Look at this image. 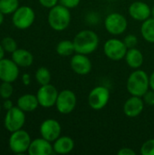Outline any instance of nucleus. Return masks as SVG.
Returning <instances> with one entry per match:
<instances>
[{
    "label": "nucleus",
    "mask_w": 154,
    "mask_h": 155,
    "mask_svg": "<svg viewBox=\"0 0 154 155\" xmlns=\"http://www.w3.org/2000/svg\"><path fill=\"white\" fill-rule=\"evenodd\" d=\"M70 64L72 70L80 75H85L92 70V63L87 57V54L76 53V54L72 57Z\"/></svg>",
    "instance_id": "14"
},
{
    "label": "nucleus",
    "mask_w": 154,
    "mask_h": 155,
    "mask_svg": "<svg viewBox=\"0 0 154 155\" xmlns=\"http://www.w3.org/2000/svg\"><path fill=\"white\" fill-rule=\"evenodd\" d=\"M25 123V114L18 106H13L6 112L4 124L5 129L10 132H15L23 128Z\"/></svg>",
    "instance_id": "6"
},
{
    "label": "nucleus",
    "mask_w": 154,
    "mask_h": 155,
    "mask_svg": "<svg viewBox=\"0 0 154 155\" xmlns=\"http://www.w3.org/2000/svg\"><path fill=\"white\" fill-rule=\"evenodd\" d=\"M22 82L25 85H29L30 82H31V77L28 74H24L22 76Z\"/></svg>",
    "instance_id": "35"
},
{
    "label": "nucleus",
    "mask_w": 154,
    "mask_h": 155,
    "mask_svg": "<svg viewBox=\"0 0 154 155\" xmlns=\"http://www.w3.org/2000/svg\"><path fill=\"white\" fill-rule=\"evenodd\" d=\"M40 134L49 142H54L61 134V125L54 119H46L40 125Z\"/></svg>",
    "instance_id": "13"
},
{
    "label": "nucleus",
    "mask_w": 154,
    "mask_h": 155,
    "mask_svg": "<svg viewBox=\"0 0 154 155\" xmlns=\"http://www.w3.org/2000/svg\"><path fill=\"white\" fill-rule=\"evenodd\" d=\"M56 52L62 56H69L73 54V53L75 52L74 42L70 40H63L59 42L56 45Z\"/></svg>",
    "instance_id": "23"
},
{
    "label": "nucleus",
    "mask_w": 154,
    "mask_h": 155,
    "mask_svg": "<svg viewBox=\"0 0 154 155\" xmlns=\"http://www.w3.org/2000/svg\"><path fill=\"white\" fill-rule=\"evenodd\" d=\"M5 49L2 46V45L0 44V60H2L3 58H5Z\"/></svg>",
    "instance_id": "37"
},
{
    "label": "nucleus",
    "mask_w": 154,
    "mask_h": 155,
    "mask_svg": "<svg viewBox=\"0 0 154 155\" xmlns=\"http://www.w3.org/2000/svg\"><path fill=\"white\" fill-rule=\"evenodd\" d=\"M60 5L67 8H74L80 4V0H59Z\"/></svg>",
    "instance_id": "31"
},
{
    "label": "nucleus",
    "mask_w": 154,
    "mask_h": 155,
    "mask_svg": "<svg viewBox=\"0 0 154 155\" xmlns=\"http://www.w3.org/2000/svg\"><path fill=\"white\" fill-rule=\"evenodd\" d=\"M117 153L119 155H136V153L131 148H122Z\"/></svg>",
    "instance_id": "33"
},
{
    "label": "nucleus",
    "mask_w": 154,
    "mask_h": 155,
    "mask_svg": "<svg viewBox=\"0 0 154 155\" xmlns=\"http://www.w3.org/2000/svg\"><path fill=\"white\" fill-rule=\"evenodd\" d=\"M58 1L59 0H39V3L46 8H52L57 5Z\"/></svg>",
    "instance_id": "32"
},
{
    "label": "nucleus",
    "mask_w": 154,
    "mask_h": 155,
    "mask_svg": "<svg viewBox=\"0 0 154 155\" xmlns=\"http://www.w3.org/2000/svg\"><path fill=\"white\" fill-rule=\"evenodd\" d=\"M39 105V102L36 95L31 94H25L21 95L17 100V106L25 113L34 112Z\"/></svg>",
    "instance_id": "18"
},
{
    "label": "nucleus",
    "mask_w": 154,
    "mask_h": 155,
    "mask_svg": "<svg viewBox=\"0 0 154 155\" xmlns=\"http://www.w3.org/2000/svg\"><path fill=\"white\" fill-rule=\"evenodd\" d=\"M150 87V77L143 70L133 72L127 80V90L134 96L143 97Z\"/></svg>",
    "instance_id": "2"
},
{
    "label": "nucleus",
    "mask_w": 154,
    "mask_h": 155,
    "mask_svg": "<svg viewBox=\"0 0 154 155\" xmlns=\"http://www.w3.org/2000/svg\"><path fill=\"white\" fill-rule=\"evenodd\" d=\"M141 153L143 155H154V139L146 141L142 145Z\"/></svg>",
    "instance_id": "28"
},
{
    "label": "nucleus",
    "mask_w": 154,
    "mask_h": 155,
    "mask_svg": "<svg viewBox=\"0 0 154 155\" xmlns=\"http://www.w3.org/2000/svg\"><path fill=\"white\" fill-rule=\"evenodd\" d=\"M71 22V13L69 8L56 5L50 8L48 14V24L55 31H63L68 27Z\"/></svg>",
    "instance_id": "3"
},
{
    "label": "nucleus",
    "mask_w": 154,
    "mask_h": 155,
    "mask_svg": "<svg viewBox=\"0 0 154 155\" xmlns=\"http://www.w3.org/2000/svg\"><path fill=\"white\" fill-rule=\"evenodd\" d=\"M12 60L21 67H28L34 62V56L31 52L25 49L17 48L12 53Z\"/></svg>",
    "instance_id": "19"
},
{
    "label": "nucleus",
    "mask_w": 154,
    "mask_h": 155,
    "mask_svg": "<svg viewBox=\"0 0 154 155\" xmlns=\"http://www.w3.org/2000/svg\"><path fill=\"white\" fill-rule=\"evenodd\" d=\"M126 18L119 13H112L104 20L105 29L112 35H122L127 28Z\"/></svg>",
    "instance_id": "11"
},
{
    "label": "nucleus",
    "mask_w": 154,
    "mask_h": 155,
    "mask_svg": "<svg viewBox=\"0 0 154 155\" xmlns=\"http://www.w3.org/2000/svg\"><path fill=\"white\" fill-rule=\"evenodd\" d=\"M152 17L154 18V5L153 7L152 8Z\"/></svg>",
    "instance_id": "39"
},
{
    "label": "nucleus",
    "mask_w": 154,
    "mask_h": 155,
    "mask_svg": "<svg viewBox=\"0 0 154 155\" xmlns=\"http://www.w3.org/2000/svg\"><path fill=\"white\" fill-rule=\"evenodd\" d=\"M34 11L27 5L19 6L14 13L12 17L13 25L21 30L29 28L34 22Z\"/></svg>",
    "instance_id": "5"
},
{
    "label": "nucleus",
    "mask_w": 154,
    "mask_h": 155,
    "mask_svg": "<svg viewBox=\"0 0 154 155\" xmlns=\"http://www.w3.org/2000/svg\"><path fill=\"white\" fill-rule=\"evenodd\" d=\"M76 95L71 90H63L59 93L55 106L57 111L62 114H68L72 113L76 106Z\"/></svg>",
    "instance_id": "8"
},
{
    "label": "nucleus",
    "mask_w": 154,
    "mask_h": 155,
    "mask_svg": "<svg viewBox=\"0 0 154 155\" xmlns=\"http://www.w3.org/2000/svg\"><path fill=\"white\" fill-rule=\"evenodd\" d=\"M14 92V87L9 82H3L0 84V96L3 99H9Z\"/></svg>",
    "instance_id": "27"
},
{
    "label": "nucleus",
    "mask_w": 154,
    "mask_h": 155,
    "mask_svg": "<svg viewBox=\"0 0 154 155\" xmlns=\"http://www.w3.org/2000/svg\"><path fill=\"white\" fill-rule=\"evenodd\" d=\"M54 152L58 154H66L71 153L74 148V142L71 137L62 136L57 138L53 144Z\"/></svg>",
    "instance_id": "20"
},
{
    "label": "nucleus",
    "mask_w": 154,
    "mask_h": 155,
    "mask_svg": "<svg viewBox=\"0 0 154 155\" xmlns=\"http://www.w3.org/2000/svg\"><path fill=\"white\" fill-rule=\"evenodd\" d=\"M127 50L128 48L123 41L114 38L107 40L103 46L105 55L113 61H119L124 58Z\"/></svg>",
    "instance_id": "7"
},
{
    "label": "nucleus",
    "mask_w": 154,
    "mask_h": 155,
    "mask_svg": "<svg viewBox=\"0 0 154 155\" xmlns=\"http://www.w3.org/2000/svg\"><path fill=\"white\" fill-rule=\"evenodd\" d=\"M74 50L78 54H89L94 52L99 45V38L92 30H83L74 38Z\"/></svg>",
    "instance_id": "1"
},
{
    "label": "nucleus",
    "mask_w": 154,
    "mask_h": 155,
    "mask_svg": "<svg viewBox=\"0 0 154 155\" xmlns=\"http://www.w3.org/2000/svg\"><path fill=\"white\" fill-rule=\"evenodd\" d=\"M19 66L11 59L0 60V80L2 82H15L19 75Z\"/></svg>",
    "instance_id": "12"
},
{
    "label": "nucleus",
    "mask_w": 154,
    "mask_h": 155,
    "mask_svg": "<svg viewBox=\"0 0 154 155\" xmlns=\"http://www.w3.org/2000/svg\"><path fill=\"white\" fill-rule=\"evenodd\" d=\"M144 108L143 99L140 96L133 95L130 97L123 105V112L129 117H136L142 114Z\"/></svg>",
    "instance_id": "17"
},
{
    "label": "nucleus",
    "mask_w": 154,
    "mask_h": 155,
    "mask_svg": "<svg viewBox=\"0 0 154 155\" xmlns=\"http://www.w3.org/2000/svg\"><path fill=\"white\" fill-rule=\"evenodd\" d=\"M143 102L144 104H148V105H151L152 106L154 105V91H147L145 93V94L143 96Z\"/></svg>",
    "instance_id": "30"
},
{
    "label": "nucleus",
    "mask_w": 154,
    "mask_h": 155,
    "mask_svg": "<svg viewBox=\"0 0 154 155\" xmlns=\"http://www.w3.org/2000/svg\"><path fill=\"white\" fill-rule=\"evenodd\" d=\"M150 87H151L152 90L154 91V72L150 76Z\"/></svg>",
    "instance_id": "36"
},
{
    "label": "nucleus",
    "mask_w": 154,
    "mask_h": 155,
    "mask_svg": "<svg viewBox=\"0 0 154 155\" xmlns=\"http://www.w3.org/2000/svg\"><path fill=\"white\" fill-rule=\"evenodd\" d=\"M35 79L40 85L48 84L51 82V73L46 67H40L35 72Z\"/></svg>",
    "instance_id": "25"
},
{
    "label": "nucleus",
    "mask_w": 154,
    "mask_h": 155,
    "mask_svg": "<svg viewBox=\"0 0 154 155\" xmlns=\"http://www.w3.org/2000/svg\"><path fill=\"white\" fill-rule=\"evenodd\" d=\"M1 45L4 47L5 51L7 53L12 54L13 52H15L17 49V44H16L15 40L11 36H6V37L3 38Z\"/></svg>",
    "instance_id": "26"
},
{
    "label": "nucleus",
    "mask_w": 154,
    "mask_h": 155,
    "mask_svg": "<svg viewBox=\"0 0 154 155\" xmlns=\"http://www.w3.org/2000/svg\"><path fill=\"white\" fill-rule=\"evenodd\" d=\"M0 112H1V105H0Z\"/></svg>",
    "instance_id": "40"
},
{
    "label": "nucleus",
    "mask_w": 154,
    "mask_h": 155,
    "mask_svg": "<svg viewBox=\"0 0 154 155\" xmlns=\"http://www.w3.org/2000/svg\"><path fill=\"white\" fill-rule=\"evenodd\" d=\"M3 22H4V14L0 12V25L3 24Z\"/></svg>",
    "instance_id": "38"
},
{
    "label": "nucleus",
    "mask_w": 154,
    "mask_h": 155,
    "mask_svg": "<svg viewBox=\"0 0 154 155\" xmlns=\"http://www.w3.org/2000/svg\"><path fill=\"white\" fill-rule=\"evenodd\" d=\"M123 42H124V44L128 49L134 48L138 44V38L134 35H128L127 36H125Z\"/></svg>",
    "instance_id": "29"
},
{
    "label": "nucleus",
    "mask_w": 154,
    "mask_h": 155,
    "mask_svg": "<svg viewBox=\"0 0 154 155\" xmlns=\"http://www.w3.org/2000/svg\"><path fill=\"white\" fill-rule=\"evenodd\" d=\"M58 94L59 93L54 85L50 84L41 85L36 94L39 105H41L44 108L53 107L54 105H55Z\"/></svg>",
    "instance_id": "10"
},
{
    "label": "nucleus",
    "mask_w": 154,
    "mask_h": 155,
    "mask_svg": "<svg viewBox=\"0 0 154 155\" xmlns=\"http://www.w3.org/2000/svg\"><path fill=\"white\" fill-rule=\"evenodd\" d=\"M13 106H14V105H13V102H12L10 99H5V101H4V103H3V107H4L5 110L8 111V110H10Z\"/></svg>",
    "instance_id": "34"
},
{
    "label": "nucleus",
    "mask_w": 154,
    "mask_h": 155,
    "mask_svg": "<svg viewBox=\"0 0 154 155\" xmlns=\"http://www.w3.org/2000/svg\"><path fill=\"white\" fill-rule=\"evenodd\" d=\"M141 33L143 37L149 43H154V18H148L143 21Z\"/></svg>",
    "instance_id": "22"
},
{
    "label": "nucleus",
    "mask_w": 154,
    "mask_h": 155,
    "mask_svg": "<svg viewBox=\"0 0 154 155\" xmlns=\"http://www.w3.org/2000/svg\"><path fill=\"white\" fill-rule=\"evenodd\" d=\"M27 153L30 155H50L54 152L51 142L42 137L31 142Z\"/></svg>",
    "instance_id": "15"
},
{
    "label": "nucleus",
    "mask_w": 154,
    "mask_h": 155,
    "mask_svg": "<svg viewBox=\"0 0 154 155\" xmlns=\"http://www.w3.org/2000/svg\"><path fill=\"white\" fill-rule=\"evenodd\" d=\"M110 100V91L104 86L94 87L88 95V104L93 110H101Z\"/></svg>",
    "instance_id": "9"
},
{
    "label": "nucleus",
    "mask_w": 154,
    "mask_h": 155,
    "mask_svg": "<svg viewBox=\"0 0 154 155\" xmlns=\"http://www.w3.org/2000/svg\"><path fill=\"white\" fill-rule=\"evenodd\" d=\"M129 14L137 21H145L146 19L150 18L152 15V9L146 3L136 1L130 5Z\"/></svg>",
    "instance_id": "16"
},
{
    "label": "nucleus",
    "mask_w": 154,
    "mask_h": 155,
    "mask_svg": "<svg viewBox=\"0 0 154 155\" xmlns=\"http://www.w3.org/2000/svg\"><path fill=\"white\" fill-rule=\"evenodd\" d=\"M32 140L29 134L23 130H17L11 133L8 140V145L10 150L15 153H24L29 149Z\"/></svg>",
    "instance_id": "4"
},
{
    "label": "nucleus",
    "mask_w": 154,
    "mask_h": 155,
    "mask_svg": "<svg viewBox=\"0 0 154 155\" xmlns=\"http://www.w3.org/2000/svg\"><path fill=\"white\" fill-rule=\"evenodd\" d=\"M125 60L130 67L137 69L141 67L143 63V55L142 52L137 48H130L127 50L125 54Z\"/></svg>",
    "instance_id": "21"
},
{
    "label": "nucleus",
    "mask_w": 154,
    "mask_h": 155,
    "mask_svg": "<svg viewBox=\"0 0 154 155\" xmlns=\"http://www.w3.org/2000/svg\"><path fill=\"white\" fill-rule=\"evenodd\" d=\"M18 7V0H0V12H2L4 15L13 14Z\"/></svg>",
    "instance_id": "24"
}]
</instances>
